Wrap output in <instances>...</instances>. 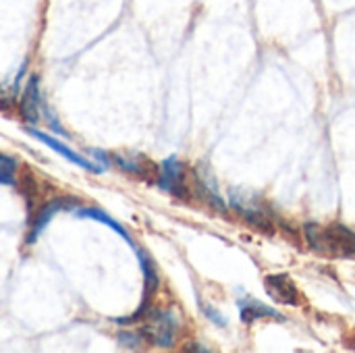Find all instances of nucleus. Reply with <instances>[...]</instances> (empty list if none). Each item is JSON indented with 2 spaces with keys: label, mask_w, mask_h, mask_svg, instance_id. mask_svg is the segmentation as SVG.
Returning a JSON list of instances; mask_svg holds the SVG:
<instances>
[{
  "label": "nucleus",
  "mask_w": 355,
  "mask_h": 353,
  "mask_svg": "<svg viewBox=\"0 0 355 353\" xmlns=\"http://www.w3.org/2000/svg\"><path fill=\"white\" fill-rule=\"evenodd\" d=\"M306 237L310 246L318 252L343 256V258H355V233L343 225H306Z\"/></svg>",
  "instance_id": "obj_1"
},
{
  "label": "nucleus",
  "mask_w": 355,
  "mask_h": 353,
  "mask_svg": "<svg viewBox=\"0 0 355 353\" xmlns=\"http://www.w3.org/2000/svg\"><path fill=\"white\" fill-rule=\"evenodd\" d=\"M179 331V320L168 310H156L150 312V325L141 329V335L146 341L154 343L156 347H173Z\"/></svg>",
  "instance_id": "obj_2"
},
{
  "label": "nucleus",
  "mask_w": 355,
  "mask_h": 353,
  "mask_svg": "<svg viewBox=\"0 0 355 353\" xmlns=\"http://www.w3.org/2000/svg\"><path fill=\"white\" fill-rule=\"evenodd\" d=\"M79 208V202L75 200V198H64V196H60V198H54V200H50V202H46L37 212H35V216L31 218V225H29V233H27V246H33L35 243V239L40 237V233L48 227V223L58 214V212H62V210H77Z\"/></svg>",
  "instance_id": "obj_3"
},
{
  "label": "nucleus",
  "mask_w": 355,
  "mask_h": 353,
  "mask_svg": "<svg viewBox=\"0 0 355 353\" xmlns=\"http://www.w3.org/2000/svg\"><path fill=\"white\" fill-rule=\"evenodd\" d=\"M158 187L168 191V193H173V196H177V198H185L187 196L181 160H177L175 156H168V158L162 160L160 173H158Z\"/></svg>",
  "instance_id": "obj_4"
},
{
  "label": "nucleus",
  "mask_w": 355,
  "mask_h": 353,
  "mask_svg": "<svg viewBox=\"0 0 355 353\" xmlns=\"http://www.w3.org/2000/svg\"><path fill=\"white\" fill-rule=\"evenodd\" d=\"M266 291L268 295L285 306H297L300 304V289L295 287V283L287 277V275H268L266 281Z\"/></svg>",
  "instance_id": "obj_5"
},
{
  "label": "nucleus",
  "mask_w": 355,
  "mask_h": 353,
  "mask_svg": "<svg viewBox=\"0 0 355 353\" xmlns=\"http://www.w3.org/2000/svg\"><path fill=\"white\" fill-rule=\"evenodd\" d=\"M35 139H40L42 144H46L50 150H54L56 154H60L62 158H67V160H71L73 164H77V166H81V169H85V171H89V173H102V171H106L104 166H98V164H94V162H89V160H85L83 156H79L77 152H73L69 146H64V144H60L56 137H52V135H48V133H42V131H37V129H27Z\"/></svg>",
  "instance_id": "obj_6"
},
{
  "label": "nucleus",
  "mask_w": 355,
  "mask_h": 353,
  "mask_svg": "<svg viewBox=\"0 0 355 353\" xmlns=\"http://www.w3.org/2000/svg\"><path fill=\"white\" fill-rule=\"evenodd\" d=\"M40 110H42V98H40V81L35 75H31L25 92H23V98H21V104H19V112L21 117L29 123V125H35L37 119H40Z\"/></svg>",
  "instance_id": "obj_7"
},
{
  "label": "nucleus",
  "mask_w": 355,
  "mask_h": 353,
  "mask_svg": "<svg viewBox=\"0 0 355 353\" xmlns=\"http://www.w3.org/2000/svg\"><path fill=\"white\" fill-rule=\"evenodd\" d=\"M75 214L77 216H81V218H89V221H96V223H102L104 227H108L110 231H114L116 235H121L133 250H135V241L131 239V235L127 233V229L119 223V221H114L110 214H106L102 208H83V206H79L77 210H75Z\"/></svg>",
  "instance_id": "obj_8"
},
{
  "label": "nucleus",
  "mask_w": 355,
  "mask_h": 353,
  "mask_svg": "<svg viewBox=\"0 0 355 353\" xmlns=\"http://www.w3.org/2000/svg\"><path fill=\"white\" fill-rule=\"evenodd\" d=\"M137 258H139V266H141V273H144V302L150 304V300L158 291L160 277H158V270H156L152 258L144 250H137Z\"/></svg>",
  "instance_id": "obj_9"
},
{
  "label": "nucleus",
  "mask_w": 355,
  "mask_h": 353,
  "mask_svg": "<svg viewBox=\"0 0 355 353\" xmlns=\"http://www.w3.org/2000/svg\"><path fill=\"white\" fill-rule=\"evenodd\" d=\"M233 208H235L252 227H256V229H260V231H266V233L272 231V221L266 216L264 210H260V208H256V206H248V204H243V202H239V200H235V198H233Z\"/></svg>",
  "instance_id": "obj_10"
},
{
  "label": "nucleus",
  "mask_w": 355,
  "mask_h": 353,
  "mask_svg": "<svg viewBox=\"0 0 355 353\" xmlns=\"http://www.w3.org/2000/svg\"><path fill=\"white\" fill-rule=\"evenodd\" d=\"M239 314H241V320L252 325L260 318H277V320H283V316L277 312V310H270L268 306H262L258 302H252V300H243L239 302Z\"/></svg>",
  "instance_id": "obj_11"
},
{
  "label": "nucleus",
  "mask_w": 355,
  "mask_h": 353,
  "mask_svg": "<svg viewBox=\"0 0 355 353\" xmlns=\"http://www.w3.org/2000/svg\"><path fill=\"white\" fill-rule=\"evenodd\" d=\"M110 160L127 175H135V177H148L150 175V169L146 164H139V160H133V158H127V156H121V154H114L110 156Z\"/></svg>",
  "instance_id": "obj_12"
},
{
  "label": "nucleus",
  "mask_w": 355,
  "mask_h": 353,
  "mask_svg": "<svg viewBox=\"0 0 355 353\" xmlns=\"http://www.w3.org/2000/svg\"><path fill=\"white\" fill-rule=\"evenodd\" d=\"M17 183V160L0 152V185Z\"/></svg>",
  "instance_id": "obj_13"
},
{
  "label": "nucleus",
  "mask_w": 355,
  "mask_h": 353,
  "mask_svg": "<svg viewBox=\"0 0 355 353\" xmlns=\"http://www.w3.org/2000/svg\"><path fill=\"white\" fill-rule=\"evenodd\" d=\"M144 335L141 333H129V331H121L119 333V343L127 350H137L144 343Z\"/></svg>",
  "instance_id": "obj_14"
},
{
  "label": "nucleus",
  "mask_w": 355,
  "mask_h": 353,
  "mask_svg": "<svg viewBox=\"0 0 355 353\" xmlns=\"http://www.w3.org/2000/svg\"><path fill=\"white\" fill-rule=\"evenodd\" d=\"M204 314L214 322V325H218V327H225L227 325V318L225 316H220L214 308H210V306H204Z\"/></svg>",
  "instance_id": "obj_15"
},
{
  "label": "nucleus",
  "mask_w": 355,
  "mask_h": 353,
  "mask_svg": "<svg viewBox=\"0 0 355 353\" xmlns=\"http://www.w3.org/2000/svg\"><path fill=\"white\" fill-rule=\"evenodd\" d=\"M92 154H94V156H96V158H98V160L102 162V166H104V169H106V166H108V164L112 162V160H110V156H108V154H106L104 150H92Z\"/></svg>",
  "instance_id": "obj_16"
},
{
  "label": "nucleus",
  "mask_w": 355,
  "mask_h": 353,
  "mask_svg": "<svg viewBox=\"0 0 355 353\" xmlns=\"http://www.w3.org/2000/svg\"><path fill=\"white\" fill-rule=\"evenodd\" d=\"M187 350H189V352H208L206 347H200V345H189Z\"/></svg>",
  "instance_id": "obj_17"
}]
</instances>
